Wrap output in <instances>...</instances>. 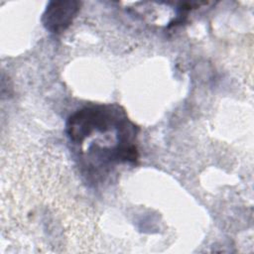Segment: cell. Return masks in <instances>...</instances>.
Here are the masks:
<instances>
[{"label":"cell","instance_id":"7a4b0ae2","mask_svg":"<svg viewBox=\"0 0 254 254\" xmlns=\"http://www.w3.org/2000/svg\"><path fill=\"white\" fill-rule=\"evenodd\" d=\"M79 9L78 1H51L43 14V25L51 33L61 34L70 26Z\"/></svg>","mask_w":254,"mask_h":254},{"label":"cell","instance_id":"6da1fadb","mask_svg":"<svg viewBox=\"0 0 254 254\" xmlns=\"http://www.w3.org/2000/svg\"><path fill=\"white\" fill-rule=\"evenodd\" d=\"M128 120L118 105H90L70 115L66 122L69 140L79 144L94 133H106L121 126Z\"/></svg>","mask_w":254,"mask_h":254}]
</instances>
